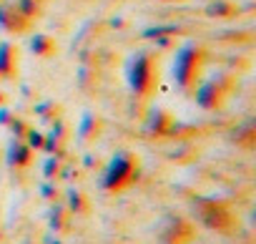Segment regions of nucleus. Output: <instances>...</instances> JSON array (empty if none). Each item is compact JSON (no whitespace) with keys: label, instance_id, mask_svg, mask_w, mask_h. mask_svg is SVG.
Returning a JSON list of instances; mask_svg holds the SVG:
<instances>
[{"label":"nucleus","instance_id":"1","mask_svg":"<svg viewBox=\"0 0 256 244\" xmlns=\"http://www.w3.org/2000/svg\"><path fill=\"white\" fill-rule=\"evenodd\" d=\"M128 88L138 98H148L158 86V56L154 51H136L126 63Z\"/></svg>","mask_w":256,"mask_h":244},{"label":"nucleus","instance_id":"2","mask_svg":"<svg viewBox=\"0 0 256 244\" xmlns=\"http://www.w3.org/2000/svg\"><path fill=\"white\" fill-rule=\"evenodd\" d=\"M204 61H206V53L201 46L196 43H186L176 51V58H174V81L181 91H194L201 81V71H204Z\"/></svg>","mask_w":256,"mask_h":244},{"label":"nucleus","instance_id":"3","mask_svg":"<svg viewBox=\"0 0 256 244\" xmlns=\"http://www.w3.org/2000/svg\"><path fill=\"white\" fill-rule=\"evenodd\" d=\"M138 176V159L131 151H118L108 161L103 176H100V189L106 191H120Z\"/></svg>","mask_w":256,"mask_h":244},{"label":"nucleus","instance_id":"4","mask_svg":"<svg viewBox=\"0 0 256 244\" xmlns=\"http://www.w3.org/2000/svg\"><path fill=\"white\" fill-rule=\"evenodd\" d=\"M194 93H196V103L201 108H218V106H224V98L228 91L224 88L221 78H208V81H198Z\"/></svg>","mask_w":256,"mask_h":244},{"label":"nucleus","instance_id":"5","mask_svg":"<svg viewBox=\"0 0 256 244\" xmlns=\"http://www.w3.org/2000/svg\"><path fill=\"white\" fill-rule=\"evenodd\" d=\"M0 31L10 36H20L30 31V21L10 3V0H0Z\"/></svg>","mask_w":256,"mask_h":244},{"label":"nucleus","instance_id":"6","mask_svg":"<svg viewBox=\"0 0 256 244\" xmlns=\"http://www.w3.org/2000/svg\"><path fill=\"white\" fill-rule=\"evenodd\" d=\"M18 46L10 41H0V81H13L18 73Z\"/></svg>","mask_w":256,"mask_h":244},{"label":"nucleus","instance_id":"7","mask_svg":"<svg viewBox=\"0 0 256 244\" xmlns=\"http://www.w3.org/2000/svg\"><path fill=\"white\" fill-rule=\"evenodd\" d=\"M201 221L211 229H226L228 226V211L224 209V204L218 201H201Z\"/></svg>","mask_w":256,"mask_h":244},{"label":"nucleus","instance_id":"8","mask_svg":"<svg viewBox=\"0 0 256 244\" xmlns=\"http://www.w3.org/2000/svg\"><path fill=\"white\" fill-rule=\"evenodd\" d=\"M6 161H8L10 166H16V169H26V166H30V161H33V149H30L23 139H13V141L8 144Z\"/></svg>","mask_w":256,"mask_h":244},{"label":"nucleus","instance_id":"9","mask_svg":"<svg viewBox=\"0 0 256 244\" xmlns=\"http://www.w3.org/2000/svg\"><path fill=\"white\" fill-rule=\"evenodd\" d=\"M174 116L166 111V108H154L151 111V116H148V121H146V129L151 131V134H166V131H171L174 129Z\"/></svg>","mask_w":256,"mask_h":244},{"label":"nucleus","instance_id":"10","mask_svg":"<svg viewBox=\"0 0 256 244\" xmlns=\"http://www.w3.org/2000/svg\"><path fill=\"white\" fill-rule=\"evenodd\" d=\"M28 48H30V53L38 56V58H50V56L58 51V43H56V38H50V36H46V33H36V36L28 41Z\"/></svg>","mask_w":256,"mask_h":244},{"label":"nucleus","instance_id":"11","mask_svg":"<svg viewBox=\"0 0 256 244\" xmlns=\"http://www.w3.org/2000/svg\"><path fill=\"white\" fill-rule=\"evenodd\" d=\"M66 209L68 211H73V214H83V211H88V199H86V194L80 191V189H68L66 191Z\"/></svg>","mask_w":256,"mask_h":244},{"label":"nucleus","instance_id":"12","mask_svg":"<svg viewBox=\"0 0 256 244\" xmlns=\"http://www.w3.org/2000/svg\"><path fill=\"white\" fill-rule=\"evenodd\" d=\"M10 3L28 18V21H33L38 13H40V8H43V3L46 0H10Z\"/></svg>","mask_w":256,"mask_h":244},{"label":"nucleus","instance_id":"13","mask_svg":"<svg viewBox=\"0 0 256 244\" xmlns=\"http://www.w3.org/2000/svg\"><path fill=\"white\" fill-rule=\"evenodd\" d=\"M96 131H98V118H96L93 113H88V116L80 121V126H78V136H80L83 141H88V139L96 136Z\"/></svg>","mask_w":256,"mask_h":244},{"label":"nucleus","instance_id":"14","mask_svg":"<svg viewBox=\"0 0 256 244\" xmlns=\"http://www.w3.org/2000/svg\"><path fill=\"white\" fill-rule=\"evenodd\" d=\"M66 206L63 204H53L50 206V226L56 229V231H60V229H66Z\"/></svg>","mask_w":256,"mask_h":244},{"label":"nucleus","instance_id":"15","mask_svg":"<svg viewBox=\"0 0 256 244\" xmlns=\"http://www.w3.org/2000/svg\"><path fill=\"white\" fill-rule=\"evenodd\" d=\"M23 141L33 149V151H38V149H43V141H46V134L43 131H38V129H33V126H28V131H26V136H23Z\"/></svg>","mask_w":256,"mask_h":244},{"label":"nucleus","instance_id":"16","mask_svg":"<svg viewBox=\"0 0 256 244\" xmlns=\"http://www.w3.org/2000/svg\"><path fill=\"white\" fill-rule=\"evenodd\" d=\"M58 171H60V159L50 154V156L43 161V176H46V181H53V179L58 176Z\"/></svg>","mask_w":256,"mask_h":244},{"label":"nucleus","instance_id":"17","mask_svg":"<svg viewBox=\"0 0 256 244\" xmlns=\"http://www.w3.org/2000/svg\"><path fill=\"white\" fill-rule=\"evenodd\" d=\"M8 129H10V134H13L16 139H23V136H26V131H28V124H26V121L16 113V118L8 124Z\"/></svg>","mask_w":256,"mask_h":244},{"label":"nucleus","instance_id":"18","mask_svg":"<svg viewBox=\"0 0 256 244\" xmlns=\"http://www.w3.org/2000/svg\"><path fill=\"white\" fill-rule=\"evenodd\" d=\"M228 13H234V6H224V0H216L208 6V16H228Z\"/></svg>","mask_w":256,"mask_h":244},{"label":"nucleus","instance_id":"19","mask_svg":"<svg viewBox=\"0 0 256 244\" xmlns=\"http://www.w3.org/2000/svg\"><path fill=\"white\" fill-rule=\"evenodd\" d=\"M40 196H43V199H48V201H56V199H58V186H56L53 181L40 184Z\"/></svg>","mask_w":256,"mask_h":244},{"label":"nucleus","instance_id":"20","mask_svg":"<svg viewBox=\"0 0 256 244\" xmlns=\"http://www.w3.org/2000/svg\"><path fill=\"white\" fill-rule=\"evenodd\" d=\"M53 106H56V103H50V101L43 103V106H38V118H40V121H56V113L50 111Z\"/></svg>","mask_w":256,"mask_h":244},{"label":"nucleus","instance_id":"21","mask_svg":"<svg viewBox=\"0 0 256 244\" xmlns=\"http://www.w3.org/2000/svg\"><path fill=\"white\" fill-rule=\"evenodd\" d=\"M6 103H8V96H6L3 91H0V106H6Z\"/></svg>","mask_w":256,"mask_h":244},{"label":"nucleus","instance_id":"22","mask_svg":"<svg viewBox=\"0 0 256 244\" xmlns=\"http://www.w3.org/2000/svg\"><path fill=\"white\" fill-rule=\"evenodd\" d=\"M50 244H63V241H60V239H53V241H50Z\"/></svg>","mask_w":256,"mask_h":244}]
</instances>
